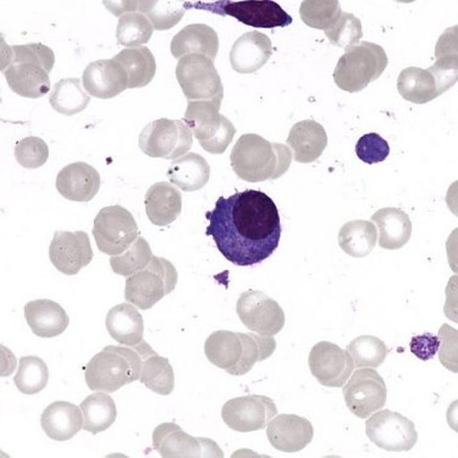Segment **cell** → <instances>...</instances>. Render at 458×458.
Listing matches in <instances>:
<instances>
[{"mask_svg": "<svg viewBox=\"0 0 458 458\" xmlns=\"http://www.w3.org/2000/svg\"><path fill=\"white\" fill-rule=\"evenodd\" d=\"M219 252L235 266L250 267L268 259L282 237L279 209L262 191L246 190L220 197L206 214Z\"/></svg>", "mask_w": 458, "mask_h": 458, "instance_id": "6da1fadb", "label": "cell"}, {"mask_svg": "<svg viewBox=\"0 0 458 458\" xmlns=\"http://www.w3.org/2000/svg\"><path fill=\"white\" fill-rule=\"evenodd\" d=\"M291 158L289 147L267 141L256 133L241 136L230 155L236 175L252 183L279 179L290 168Z\"/></svg>", "mask_w": 458, "mask_h": 458, "instance_id": "7a4b0ae2", "label": "cell"}, {"mask_svg": "<svg viewBox=\"0 0 458 458\" xmlns=\"http://www.w3.org/2000/svg\"><path fill=\"white\" fill-rule=\"evenodd\" d=\"M142 362L141 344L133 347L106 346L85 368L87 386L92 391L115 393L140 379Z\"/></svg>", "mask_w": 458, "mask_h": 458, "instance_id": "3957f363", "label": "cell"}, {"mask_svg": "<svg viewBox=\"0 0 458 458\" xmlns=\"http://www.w3.org/2000/svg\"><path fill=\"white\" fill-rule=\"evenodd\" d=\"M389 59L383 47L372 42L357 43L346 49L334 72V81L343 91H363L377 81L386 69Z\"/></svg>", "mask_w": 458, "mask_h": 458, "instance_id": "277c9868", "label": "cell"}, {"mask_svg": "<svg viewBox=\"0 0 458 458\" xmlns=\"http://www.w3.org/2000/svg\"><path fill=\"white\" fill-rule=\"evenodd\" d=\"M177 277L173 263L153 256L145 269L126 280L125 300L136 309L148 310L175 290Z\"/></svg>", "mask_w": 458, "mask_h": 458, "instance_id": "5b68a950", "label": "cell"}, {"mask_svg": "<svg viewBox=\"0 0 458 458\" xmlns=\"http://www.w3.org/2000/svg\"><path fill=\"white\" fill-rule=\"evenodd\" d=\"M219 109L208 100H193L187 105L183 118L200 147L210 155H223L236 133L233 123Z\"/></svg>", "mask_w": 458, "mask_h": 458, "instance_id": "8992f818", "label": "cell"}, {"mask_svg": "<svg viewBox=\"0 0 458 458\" xmlns=\"http://www.w3.org/2000/svg\"><path fill=\"white\" fill-rule=\"evenodd\" d=\"M176 79L189 102L208 100L222 106L224 87L212 60L203 55H186L176 65Z\"/></svg>", "mask_w": 458, "mask_h": 458, "instance_id": "52a82bcc", "label": "cell"}, {"mask_svg": "<svg viewBox=\"0 0 458 458\" xmlns=\"http://www.w3.org/2000/svg\"><path fill=\"white\" fill-rule=\"evenodd\" d=\"M139 146L152 158L175 160L192 148L193 133L182 120L158 119L140 133Z\"/></svg>", "mask_w": 458, "mask_h": 458, "instance_id": "ba28073f", "label": "cell"}, {"mask_svg": "<svg viewBox=\"0 0 458 458\" xmlns=\"http://www.w3.org/2000/svg\"><path fill=\"white\" fill-rule=\"evenodd\" d=\"M92 233L100 252L113 257L131 247L139 237V226L129 210L110 206L97 214Z\"/></svg>", "mask_w": 458, "mask_h": 458, "instance_id": "9c48e42d", "label": "cell"}, {"mask_svg": "<svg viewBox=\"0 0 458 458\" xmlns=\"http://www.w3.org/2000/svg\"><path fill=\"white\" fill-rule=\"evenodd\" d=\"M366 434L374 445L391 453L412 450L418 441L416 426L393 411H377L366 423Z\"/></svg>", "mask_w": 458, "mask_h": 458, "instance_id": "30bf717a", "label": "cell"}, {"mask_svg": "<svg viewBox=\"0 0 458 458\" xmlns=\"http://www.w3.org/2000/svg\"><path fill=\"white\" fill-rule=\"evenodd\" d=\"M236 312L243 326L260 336H274L285 327V313L262 291L249 290L240 296Z\"/></svg>", "mask_w": 458, "mask_h": 458, "instance_id": "8fae6325", "label": "cell"}, {"mask_svg": "<svg viewBox=\"0 0 458 458\" xmlns=\"http://www.w3.org/2000/svg\"><path fill=\"white\" fill-rule=\"evenodd\" d=\"M343 393L347 409L360 420H366L377 411L383 410L386 404V381L372 368H362L351 374L350 380L344 386Z\"/></svg>", "mask_w": 458, "mask_h": 458, "instance_id": "7c38bea8", "label": "cell"}, {"mask_svg": "<svg viewBox=\"0 0 458 458\" xmlns=\"http://www.w3.org/2000/svg\"><path fill=\"white\" fill-rule=\"evenodd\" d=\"M153 449L164 458L224 457L216 441L191 437L175 423H163L156 428Z\"/></svg>", "mask_w": 458, "mask_h": 458, "instance_id": "4fadbf2b", "label": "cell"}, {"mask_svg": "<svg viewBox=\"0 0 458 458\" xmlns=\"http://www.w3.org/2000/svg\"><path fill=\"white\" fill-rule=\"evenodd\" d=\"M199 8L210 10L216 14L233 16L243 25L256 29L286 28L293 23V18L276 2H216Z\"/></svg>", "mask_w": 458, "mask_h": 458, "instance_id": "5bb4252c", "label": "cell"}, {"mask_svg": "<svg viewBox=\"0 0 458 458\" xmlns=\"http://www.w3.org/2000/svg\"><path fill=\"white\" fill-rule=\"evenodd\" d=\"M276 414L274 401L262 395L236 397L227 401L222 410L226 426L240 433L266 429Z\"/></svg>", "mask_w": 458, "mask_h": 458, "instance_id": "9a60e30c", "label": "cell"}, {"mask_svg": "<svg viewBox=\"0 0 458 458\" xmlns=\"http://www.w3.org/2000/svg\"><path fill=\"white\" fill-rule=\"evenodd\" d=\"M309 364L312 376L327 387L345 386L354 369L349 351L327 341L314 345L310 353Z\"/></svg>", "mask_w": 458, "mask_h": 458, "instance_id": "2e32d148", "label": "cell"}, {"mask_svg": "<svg viewBox=\"0 0 458 458\" xmlns=\"http://www.w3.org/2000/svg\"><path fill=\"white\" fill-rule=\"evenodd\" d=\"M49 259L65 276H76L92 262L93 250L85 232H55L49 246Z\"/></svg>", "mask_w": 458, "mask_h": 458, "instance_id": "e0dca14e", "label": "cell"}, {"mask_svg": "<svg viewBox=\"0 0 458 458\" xmlns=\"http://www.w3.org/2000/svg\"><path fill=\"white\" fill-rule=\"evenodd\" d=\"M83 89L99 99H110L129 89V78L123 66L114 59L89 63L82 73Z\"/></svg>", "mask_w": 458, "mask_h": 458, "instance_id": "ac0fdd59", "label": "cell"}, {"mask_svg": "<svg viewBox=\"0 0 458 458\" xmlns=\"http://www.w3.org/2000/svg\"><path fill=\"white\" fill-rule=\"evenodd\" d=\"M267 436L274 449L295 454L312 443V423L296 414H280L267 426Z\"/></svg>", "mask_w": 458, "mask_h": 458, "instance_id": "d6986e66", "label": "cell"}, {"mask_svg": "<svg viewBox=\"0 0 458 458\" xmlns=\"http://www.w3.org/2000/svg\"><path fill=\"white\" fill-rule=\"evenodd\" d=\"M55 186L64 199L89 202L98 193L100 175L89 164L76 162L60 170Z\"/></svg>", "mask_w": 458, "mask_h": 458, "instance_id": "ffe728a7", "label": "cell"}, {"mask_svg": "<svg viewBox=\"0 0 458 458\" xmlns=\"http://www.w3.org/2000/svg\"><path fill=\"white\" fill-rule=\"evenodd\" d=\"M272 41L259 31L245 33L230 50V64L239 73H253L262 69L272 56Z\"/></svg>", "mask_w": 458, "mask_h": 458, "instance_id": "44dd1931", "label": "cell"}, {"mask_svg": "<svg viewBox=\"0 0 458 458\" xmlns=\"http://www.w3.org/2000/svg\"><path fill=\"white\" fill-rule=\"evenodd\" d=\"M170 50L176 59L186 55H203L214 62L218 55L219 37L208 25L192 23L176 33Z\"/></svg>", "mask_w": 458, "mask_h": 458, "instance_id": "7402d4cb", "label": "cell"}, {"mask_svg": "<svg viewBox=\"0 0 458 458\" xmlns=\"http://www.w3.org/2000/svg\"><path fill=\"white\" fill-rule=\"evenodd\" d=\"M23 313L32 333L43 339L59 336L69 327L68 314L55 301H32L26 304Z\"/></svg>", "mask_w": 458, "mask_h": 458, "instance_id": "603a6c76", "label": "cell"}, {"mask_svg": "<svg viewBox=\"0 0 458 458\" xmlns=\"http://www.w3.org/2000/svg\"><path fill=\"white\" fill-rule=\"evenodd\" d=\"M286 142L297 163L309 164L322 157L327 146V135L319 123L303 120L293 126Z\"/></svg>", "mask_w": 458, "mask_h": 458, "instance_id": "cb8c5ba5", "label": "cell"}, {"mask_svg": "<svg viewBox=\"0 0 458 458\" xmlns=\"http://www.w3.org/2000/svg\"><path fill=\"white\" fill-rule=\"evenodd\" d=\"M41 426L46 436L55 441L72 439L83 428L81 407L56 401L49 404L42 414Z\"/></svg>", "mask_w": 458, "mask_h": 458, "instance_id": "d4e9b609", "label": "cell"}, {"mask_svg": "<svg viewBox=\"0 0 458 458\" xmlns=\"http://www.w3.org/2000/svg\"><path fill=\"white\" fill-rule=\"evenodd\" d=\"M145 205L153 225L168 226L182 214V193L172 183L157 182L147 191Z\"/></svg>", "mask_w": 458, "mask_h": 458, "instance_id": "484cf974", "label": "cell"}, {"mask_svg": "<svg viewBox=\"0 0 458 458\" xmlns=\"http://www.w3.org/2000/svg\"><path fill=\"white\" fill-rule=\"evenodd\" d=\"M106 327L109 335L122 345L133 347L143 341V317L131 303L113 307L106 314Z\"/></svg>", "mask_w": 458, "mask_h": 458, "instance_id": "4316f807", "label": "cell"}, {"mask_svg": "<svg viewBox=\"0 0 458 458\" xmlns=\"http://www.w3.org/2000/svg\"><path fill=\"white\" fill-rule=\"evenodd\" d=\"M4 75L12 91L25 98H41L50 91L49 73L36 64H12Z\"/></svg>", "mask_w": 458, "mask_h": 458, "instance_id": "83f0119b", "label": "cell"}, {"mask_svg": "<svg viewBox=\"0 0 458 458\" xmlns=\"http://www.w3.org/2000/svg\"><path fill=\"white\" fill-rule=\"evenodd\" d=\"M372 223L379 230L381 249L401 250L409 243L412 235V222L409 214L399 208H383L373 214Z\"/></svg>", "mask_w": 458, "mask_h": 458, "instance_id": "f1b7e54d", "label": "cell"}, {"mask_svg": "<svg viewBox=\"0 0 458 458\" xmlns=\"http://www.w3.org/2000/svg\"><path fill=\"white\" fill-rule=\"evenodd\" d=\"M143 362L140 380L158 395L168 396L175 386V376L169 360L159 356L152 347L142 341Z\"/></svg>", "mask_w": 458, "mask_h": 458, "instance_id": "f546056e", "label": "cell"}, {"mask_svg": "<svg viewBox=\"0 0 458 458\" xmlns=\"http://www.w3.org/2000/svg\"><path fill=\"white\" fill-rule=\"evenodd\" d=\"M169 182L186 192L205 187L209 182L210 166L202 156L187 153L174 160L168 169Z\"/></svg>", "mask_w": 458, "mask_h": 458, "instance_id": "4dcf8cb0", "label": "cell"}, {"mask_svg": "<svg viewBox=\"0 0 458 458\" xmlns=\"http://www.w3.org/2000/svg\"><path fill=\"white\" fill-rule=\"evenodd\" d=\"M207 359L220 369L230 370L239 364L243 354V343L240 333L219 330L206 341Z\"/></svg>", "mask_w": 458, "mask_h": 458, "instance_id": "1f68e13d", "label": "cell"}, {"mask_svg": "<svg viewBox=\"0 0 458 458\" xmlns=\"http://www.w3.org/2000/svg\"><path fill=\"white\" fill-rule=\"evenodd\" d=\"M129 78V89H140L152 82L157 72L155 55L147 47L123 49L114 58Z\"/></svg>", "mask_w": 458, "mask_h": 458, "instance_id": "d6a6232c", "label": "cell"}, {"mask_svg": "<svg viewBox=\"0 0 458 458\" xmlns=\"http://www.w3.org/2000/svg\"><path fill=\"white\" fill-rule=\"evenodd\" d=\"M377 232L374 223L368 220H352L341 227L339 246L353 259H363L377 245Z\"/></svg>", "mask_w": 458, "mask_h": 458, "instance_id": "836d02e7", "label": "cell"}, {"mask_svg": "<svg viewBox=\"0 0 458 458\" xmlns=\"http://www.w3.org/2000/svg\"><path fill=\"white\" fill-rule=\"evenodd\" d=\"M397 91L403 99L414 105H426L439 97L433 75L428 70L403 69L397 79Z\"/></svg>", "mask_w": 458, "mask_h": 458, "instance_id": "e575fe53", "label": "cell"}, {"mask_svg": "<svg viewBox=\"0 0 458 458\" xmlns=\"http://www.w3.org/2000/svg\"><path fill=\"white\" fill-rule=\"evenodd\" d=\"M80 407L83 414V429L93 436L109 429L118 416L113 397L103 391L87 397Z\"/></svg>", "mask_w": 458, "mask_h": 458, "instance_id": "d590c367", "label": "cell"}, {"mask_svg": "<svg viewBox=\"0 0 458 458\" xmlns=\"http://www.w3.org/2000/svg\"><path fill=\"white\" fill-rule=\"evenodd\" d=\"M89 93L83 89L81 80L63 79L56 82L50 93L49 103L52 108L63 115H75L89 106Z\"/></svg>", "mask_w": 458, "mask_h": 458, "instance_id": "8d00e7d4", "label": "cell"}, {"mask_svg": "<svg viewBox=\"0 0 458 458\" xmlns=\"http://www.w3.org/2000/svg\"><path fill=\"white\" fill-rule=\"evenodd\" d=\"M240 335L243 343L242 359L235 368L227 370V373L233 377L245 376L252 370L254 364L269 359L276 349V341L272 336L243 333H240Z\"/></svg>", "mask_w": 458, "mask_h": 458, "instance_id": "74e56055", "label": "cell"}, {"mask_svg": "<svg viewBox=\"0 0 458 458\" xmlns=\"http://www.w3.org/2000/svg\"><path fill=\"white\" fill-rule=\"evenodd\" d=\"M49 372L45 360L37 356L20 359L19 370L14 377L15 386L25 395H36L48 386Z\"/></svg>", "mask_w": 458, "mask_h": 458, "instance_id": "f35d334b", "label": "cell"}, {"mask_svg": "<svg viewBox=\"0 0 458 458\" xmlns=\"http://www.w3.org/2000/svg\"><path fill=\"white\" fill-rule=\"evenodd\" d=\"M137 10L147 16L157 31H165V30L175 28L186 13L182 3L165 2V0L137 2Z\"/></svg>", "mask_w": 458, "mask_h": 458, "instance_id": "ab89813d", "label": "cell"}, {"mask_svg": "<svg viewBox=\"0 0 458 458\" xmlns=\"http://www.w3.org/2000/svg\"><path fill=\"white\" fill-rule=\"evenodd\" d=\"M153 30L152 23L142 13H126L119 18L116 39L119 45L137 48L149 41Z\"/></svg>", "mask_w": 458, "mask_h": 458, "instance_id": "60d3db41", "label": "cell"}, {"mask_svg": "<svg viewBox=\"0 0 458 458\" xmlns=\"http://www.w3.org/2000/svg\"><path fill=\"white\" fill-rule=\"evenodd\" d=\"M347 351L354 368H377L386 362L389 349L379 337L363 335L351 341Z\"/></svg>", "mask_w": 458, "mask_h": 458, "instance_id": "b9f144b4", "label": "cell"}, {"mask_svg": "<svg viewBox=\"0 0 458 458\" xmlns=\"http://www.w3.org/2000/svg\"><path fill=\"white\" fill-rule=\"evenodd\" d=\"M153 259L152 250L145 237L139 236L129 250L110 257V267L113 272L122 276H131L145 269Z\"/></svg>", "mask_w": 458, "mask_h": 458, "instance_id": "7bdbcfd3", "label": "cell"}, {"mask_svg": "<svg viewBox=\"0 0 458 458\" xmlns=\"http://www.w3.org/2000/svg\"><path fill=\"white\" fill-rule=\"evenodd\" d=\"M343 14L337 0H304L300 8L302 21L310 28L323 30L332 28Z\"/></svg>", "mask_w": 458, "mask_h": 458, "instance_id": "ee69618b", "label": "cell"}, {"mask_svg": "<svg viewBox=\"0 0 458 458\" xmlns=\"http://www.w3.org/2000/svg\"><path fill=\"white\" fill-rule=\"evenodd\" d=\"M6 49L5 60H3L2 69L10 66L12 64L30 63L42 66L47 72L53 70L55 64V52L41 43H29V45L8 47L3 45Z\"/></svg>", "mask_w": 458, "mask_h": 458, "instance_id": "f6af8a7d", "label": "cell"}, {"mask_svg": "<svg viewBox=\"0 0 458 458\" xmlns=\"http://www.w3.org/2000/svg\"><path fill=\"white\" fill-rule=\"evenodd\" d=\"M324 32L333 46L347 49L362 38V22L350 13H343L332 28Z\"/></svg>", "mask_w": 458, "mask_h": 458, "instance_id": "bcb514c9", "label": "cell"}, {"mask_svg": "<svg viewBox=\"0 0 458 458\" xmlns=\"http://www.w3.org/2000/svg\"><path fill=\"white\" fill-rule=\"evenodd\" d=\"M15 158L26 169H38L45 165L49 157L47 143L39 137L29 136L16 143Z\"/></svg>", "mask_w": 458, "mask_h": 458, "instance_id": "7dc6e473", "label": "cell"}, {"mask_svg": "<svg viewBox=\"0 0 458 458\" xmlns=\"http://www.w3.org/2000/svg\"><path fill=\"white\" fill-rule=\"evenodd\" d=\"M356 155L369 165L384 162L390 155L389 143L376 132L367 133L357 142Z\"/></svg>", "mask_w": 458, "mask_h": 458, "instance_id": "c3c4849f", "label": "cell"}, {"mask_svg": "<svg viewBox=\"0 0 458 458\" xmlns=\"http://www.w3.org/2000/svg\"><path fill=\"white\" fill-rule=\"evenodd\" d=\"M433 75L439 96L456 85L458 79L457 55H443L437 58L436 64L428 69Z\"/></svg>", "mask_w": 458, "mask_h": 458, "instance_id": "681fc988", "label": "cell"}, {"mask_svg": "<svg viewBox=\"0 0 458 458\" xmlns=\"http://www.w3.org/2000/svg\"><path fill=\"white\" fill-rule=\"evenodd\" d=\"M439 336L443 341L440 360L449 369L457 372V330L449 326L441 327Z\"/></svg>", "mask_w": 458, "mask_h": 458, "instance_id": "f907efd6", "label": "cell"}, {"mask_svg": "<svg viewBox=\"0 0 458 458\" xmlns=\"http://www.w3.org/2000/svg\"><path fill=\"white\" fill-rule=\"evenodd\" d=\"M437 349H439V339L430 335V334L414 337L412 343H411V350H412V352L416 354L418 359L423 360L433 359Z\"/></svg>", "mask_w": 458, "mask_h": 458, "instance_id": "816d5d0a", "label": "cell"}, {"mask_svg": "<svg viewBox=\"0 0 458 458\" xmlns=\"http://www.w3.org/2000/svg\"><path fill=\"white\" fill-rule=\"evenodd\" d=\"M437 58L443 55H457V26L447 30L441 36L436 49Z\"/></svg>", "mask_w": 458, "mask_h": 458, "instance_id": "f5cc1de1", "label": "cell"}]
</instances>
